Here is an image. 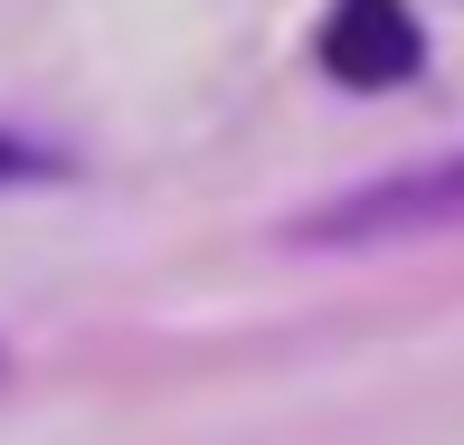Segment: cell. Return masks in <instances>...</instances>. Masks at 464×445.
<instances>
[{"mask_svg": "<svg viewBox=\"0 0 464 445\" xmlns=\"http://www.w3.org/2000/svg\"><path fill=\"white\" fill-rule=\"evenodd\" d=\"M436 227H464V152L332 189L323 208L294 218V237L304 247H389V237H436Z\"/></svg>", "mask_w": 464, "mask_h": 445, "instance_id": "cell-1", "label": "cell"}, {"mask_svg": "<svg viewBox=\"0 0 464 445\" xmlns=\"http://www.w3.org/2000/svg\"><path fill=\"white\" fill-rule=\"evenodd\" d=\"M417 67H427V29L408 0H332L323 10V76L379 95V86H408Z\"/></svg>", "mask_w": 464, "mask_h": 445, "instance_id": "cell-2", "label": "cell"}, {"mask_svg": "<svg viewBox=\"0 0 464 445\" xmlns=\"http://www.w3.org/2000/svg\"><path fill=\"white\" fill-rule=\"evenodd\" d=\"M48 171H67V161H57L48 142H29V133H0V189H10V180H48Z\"/></svg>", "mask_w": 464, "mask_h": 445, "instance_id": "cell-3", "label": "cell"}]
</instances>
